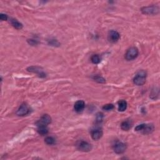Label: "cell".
I'll return each mask as SVG.
<instances>
[{
	"instance_id": "6da1fadb",
	"label": "cell",
	"mask_w": 160,
	"mask_h": 160,
	"mask_svg": "<svg viewBox=\"0 0 160 160\" xmlns=\"http://www.w3.org/2000/svg\"><path fill=\"white\" fill-rule=\"evenodd\" d=\"M147 73L145 70L139 71L133 78V83L137 86H142L146 82Z\"/></svg>"
},
{
	"instance_id": "7a4b0ae2",
	"label": "cell",
	"mask_w": 160,
	"mask_h": 160,
	"mask_svg": "<svg viewBox=\"0 0 160 160\" xmlns=\"http://www.w3.org/2000/svg\"><path fill=\"white\" fill-rule=\"evenodd\" d=\"M142 13L147 15H156L159 13V8L157 5H151L143 7L141 9Z\"/></svg>"
},
{
	"instance_id": "3957f363",
	"label": "cell",
	"mask_w": 160,
	"mask_h": 160,
	"mask_svg": "<svg viewBox=\"0 0 160 160\" xmlns=\"http://www.w3.org/2000/svg\"><path fill=\"white\" fill-rule=\"evenodd\" d=\"M138 50L136 47H131L128 50L125 54V58L128 61H132L138 57Z\"/></svg>"
},
{
	"instance_id": "277c9868",
	"label": "cell",
	"mask_w": 160,
	"mask_h": 160,
	"mask_svg": "<svg viewBox=\"0 0 160 160\" xmlns=\"http://www.w3.org/2000/svg\"><path fill=\"white\" fill-rule=\"evenodd\" d=\"M126 148L127 146L125 143L120 141H117L113 146L114 151L117 154H122L125 153L126 150Z\"/></svg>"
},
{
	"instance_id": "5b68a950",
	"label": "cell",
	"mask_w": 160,
	"mask_h": 160,
	"mask_svg": "<svg viewBox=\"0 0 160 160\" xmlns=\"http://www.w3.org/2000/svg\"><path fill=\"white\" fill-rule=\"evenodd\" d=\"M77 148L79 151L83 152H88L92 150V145L88 142L83 141H79L77 144Z\"/></svg>"
},
{
	"instance_id": "8992f818",
	"label": "cell",
	"mask_w": 160,
	"mask_h": 160,
	"mask_svg": "<svg viewBox=\"0 0 160 160\" xmlns=\"http://www.w3.org/2000/svg\"><path fill=\"white\" fill-rule=\"evenodd\" d=\"M27 70L30 72H31V73H37L38 75V77L40 78H45L46 77V73L43 71V69L41 67L34 66H30L28 68Z\"/></svg>"
},
{
	"instance_id": "52a82bcc",
	"label": "cell",
	"mask_w": 160,
	"mask_h": 160,
	"mask_svg": "<svg viewBox=\"0 0 160 160\" xmlns=\"http://www.w3.org/2000/svg\"><path fill=\"white\" fill-rule=\"evenodd\" d=\"M51 123V118L48 114H44L43 117L36 123V125L39 126H48Z\"/></svg>"
},
{
	"instance_id": "ba28073f",
	"label": "cell",
	"mask_w": 160,
	"mask_h": 160,
	"mask_svg": "<svg viewBox=\"0 0 160 160\" xmlns=\"http://www.w3.org/2000/svg\"><path fill=\"white\" fill-rule=\"evenodd\" d=\"M120 38V34L118 31L114 30H111L108 34V39L112 43H117Z\"/></svg>"
},
{
	"instance_id": "9c48e42d",
	"label": "cell",
	"mask_w": 160,
	"mask_h": 160,
	"mask_svg": "<svg viewBox=\"0 0 160 160\" xmlns=\"http://www.w3.org/2000/svg\"><path fill=\"white\" fill-rule=\"evenodd\" d=\"M30 113V108L26 103H23L22 105L19 107L18 110L17 111V114L19 117H24Z\"/></svg>"
},
{
	"instance_id": "30bf717a",
	"label": "cell",
	"mask_w": 160,
	"mask_h": 160,
	"mask_svg": "<svg viewBox=\"0 0 160 160\" xmlns=\"http://www.w3.org/2000/svg\"><path fill=\"white\" fill-rule=\"evenodd\" d=\"M91 134L92 138L94 140H98L102 137L103 131L100 128H96L91 131Z\"/></svg>"
},
{
	"instance_id": "8fae6325",
	"label": "cell",
	"mask_w": 160,
	"mask_h": 160,
	"mask_svg": "<svg viewBox=\"0 0 160 160\" xmlns=\"http://www.w3.org/2000/svg\"><path fill=\"white\" fill-rule=\"evenodd\" d=\"M154 126L153 124H145L141 132L144 134H148L151 133L154 131Z\"/></svg>"
},
{
	"instance_id": "7c38bea8",
	"label": "cell",
	"mask_w": 160,
	"mask_h": 160,
	"mask_svg": "<svg viewBox=\"0 0 160 160\" xmlns=\"http://www.w3.org/2000/svg\"><path fill=\"white\" fill-rule=\"evenodd\" d=\"M85 107V103L84 102L83 100H79L75 103L74 105V110L78 112V113H80V112L83 111Z\"/></svg>"
},
{
	"instance_id": "4fadbf2b",
	"label": "cell",
	"mask_w": 160,
	"mask_h": 160,
	"mask_svg": "<svg viewBox=\"0 0 160 160\" xmlns=\"http://www.w3.org/2000/svg\"><path fill=\"white\" fill-rule=\"evenodd\" d=\"M132 126H133V122H132L131 120L127 119L121 123V128L124 131H128L131 128Z\"/></svg>"
},
{
	"instance_id": "5bb4252c",
	"label": "cell",
	"mask_w": 160,
	"mask_h": 160,
	"mask_svg": "<svg viewBox=\"0 0 160 160\" xmlns=\"http://www.w3.org/2000/svg\"><path fill=\"white\" fill-rule=\"evenodd\" d=\"M10 23L14 28L17 29V30H21L23 28V25L19 23L17 19H13V18H11L10 19Z\"/></svg>"
},
{
	"instance_id": "9a60e30c",
	"label": "cell",
	"mask_w": 160,
	"mask_h": 160,
	"mask_svg": "<svg viewBox=\"0 0 160 160\" xmlns=\"http://www.w3.org/2000/svg\"><path fill=\"white\" fill-rule=\"evenodd\" d=\"M127 108V102L125 100H120L118 102V110L119 111H125Z\"/></svg>"
},
{
	"instance_id": "2e32d148",
	"label": "cell",
	"mask_w": 160,
	"mask_h": 160,
	"mask_svg": "<svg viewBox=\"0 0 160 160\" xmlns=\"http://www.w3.org/2000/svg\"><path fill=\"white\" fill-rule=\"evenodd\" d=\"M38 133L41 135H46L48 133V129L47 126H38L37 130Z\"/></svg>"
},
{
	"instance_id": "e0dca14e",
	"label": "cell",
	"mask_w": 160,
	"mask_h": 160,
	"mask_svg": "<svg viewBox=\"0 0 160 160\" xmlns=\"http://www.w3.org/2000/svg\"><path fill=\"white\" fill-rule=\"evenodd\" d=\"M91 60V62L93 64L97 65V64H99L100 61H101V58H100L98 54H94L92 56Z\"/></svg>"
},
{
	"instance_id": "ac0fdd59",
	"label": "cell",
	"mask_w": 160,
	"mask_h": 160,
	"mask_svg": "<svg viewBox=\"0 0 160 160\" xmlns=\"http://www.w3.org/2000/svg\"><path fill=\"white\" fill-rule=\"evenodd\" d=\"M45 142L48 145H53L56 143V140L53 137H48L45 138Z\"/></svg>"
},
{
	"instance_id": "d6986e66",
	"label": "cell",
	"mask_w": 160,
	"mask_h": 160,
	"mask_svg": "<svg viewBox=\"0 0 160 160\" xmlns=\"http://www.w3.org/2000/svg\"><path fill=\"white\" fill-rule=\"evenodd\" d=\"M103 114L102 113H98L97 114V117H96V123L99 124L103 121Z\"/></svg>"
},
{
	"instance_id": "ffe728a7",
	"label": "cell",
	"mask_w": 160,
	"mask_h": 160,
	"mask_svg": "<svg viewBox=\"0 0 160 160\" xmlns=\"http://www.w3.org/2000/svg\"><path fill=\"white\" fill-rule=\"evenodd\" d=\"M93 79L99 83H105L106 82L105 79L101 77H99V76H95L93 77Z\"/></svg>"
},
{
	"instance_id": "44dd1931",
	"label": "cell",
	"mask_w": 160,
	"mask_h": 160,
	"mask_svg": "<svg viewBox=\"0 0 160 160\" xmlns=\"http://www.w3.org/2000/svg\"><path fill=\"white\" fill-rule=\"evenodd\" d=\"M114 108V105L113 104H107L103 106V110L105 111H111Z\"/></svg>"
},
{
	"instance_id": "7402d4cb",
	"label": "cell",
	"mask_w": 160,
	"mask_h": 160,
	"mask_svg": "<svg viewBox=\"0 0 160 160\" xmlns=\"http://www.w3.org/2000/svg\"><path fill=\"white\" fill-rule=\"evenodd\" d=\"M48 44L50 45L53 46H59L60 45V43L56 39L48 40Z\"/></svg>"
},
{
	"instance_id": "603a6c76",
	"label": "cell",
	"mask_w": 160,
	"mask_h": 160,
	"mask_svg": "<svg viewBox=\"0 0 160 160\" xmlns=\"http://www.w3.org/2000/svg\"><path fill=\"white\" fill-rule=\"evenodd\" d=\"M28 43L29 45H31V46H35V45H37L39 43L37 39H28L27 40Z\"/></svg>"
},
{
	"instance_id": "cb8c5ba5",
	"label": "cell",
	"mask_w": 160,
	"mask_h": 160,
	"mask_svg": "<svg viewBox=\"0 0 160 160\" xmlns=\"http://www.w3.org/2000/svg\"><path fill=\"white\" fill-rule=\"evenodd\" d=\"M0 19H1V21H6V20L8 19L7 15L5 14L1 13V14H0Z\"/></svg>"
}]
</instances>
